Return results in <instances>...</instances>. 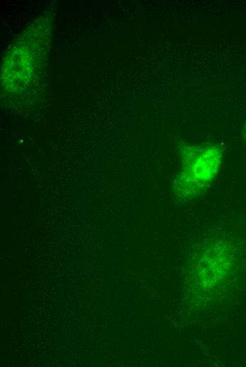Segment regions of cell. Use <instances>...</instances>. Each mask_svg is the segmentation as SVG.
<instances>
[{"instance_id": "1", "label": "cell", "mask_w": 246, "mask_h": 367, "mask_svg": "<svg viewBox=\"0 0 246 367\" xmlns=\"http://www.w3.org/2000/svg\"><path fill=\"white\" fill-rule=\"evenodd\" d=\"M182 168L175 178V193L192 196L201 193L213 181L221 167L222 149L216 145H184Z\"/></svg>"}]
</instances>
